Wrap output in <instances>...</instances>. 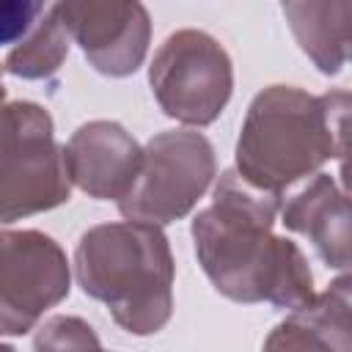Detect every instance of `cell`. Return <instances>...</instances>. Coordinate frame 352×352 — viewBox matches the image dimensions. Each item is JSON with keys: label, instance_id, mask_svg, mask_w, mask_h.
<instances>
[{"label": "cell", "instance_id": "cell-1", "mask_svg": "<svg viewBox=\"0 0 352 352\" xmlns=\"http://www.w3.org/2000/svg\"><path fill=\"white\" fill-rule=\"evenodd\" d=\"M280 198L248 184L228 168L212 190V204L192 217L198 264L223 297L297 311L316 294L308 258L297 242L272 234Z\"/></svg>", "mask_w": 352, "mask_h": 352}, {"label": "cell", "instance_id": "cell-2", "mask_svg": "<svg viewBox=\"0 0 352 352\" xmlns=\"http://www.w3.org/2000/svg\"><path fill=\"white\" fill-rule=\"evenodd\" d=\"M346 110V91L314 96L294 85H267L248 104L234 170L248 184L283 195L327 160L344 157Z\"/></svg>", "mask_w": 352, "mask_h": 352}, {"label": "cell", "instance_id": "cell-3", "mask_svg": "<svg viewBox=\"0 0 352 352\" xmlns=\"http://www.w3.org/2000/svg\"><path fill=\"white\" fill-rule=\"evenodd\" d=\"M173 253L168 236L146 223H102L74 248L77 286L107 305L113 322L132 336L160 333L173 314Z\"/></svg>", "mask_w": 352, "mask_h": 352}, {"label": "cell", "instance_id": "cell-4", "mask_svg": "<svg viewBox=\"0 0 352 352\" xmlns=\"http://www.w3.org/2000/svg\"><path fill=\"white\" fill-rule=\"evenodd\" d=\"M217 176L214 146L198 129H165L143 146L140 170L118 212L129 223L168 226L187 217Z\"/></svg>", "mask_w": 352, "mask_h": 352}, {"label": "cell", "instance_id": "cell-5", "mask_svg": "<svg viewBox=\"0 0 352 352\" xmlns=\"http://www.w3.org/2000/svg\"><path fill=\"white\" fill-rule=\"evenodd\" d=\"M148 85L168 118L209 126L234 94V63L214 36L184 28L157 47L148 63Z\"/></svg>", "mask_w": 352, "mask_h": 352}, {"label": "cell", "instance_id": "cell-6", "mask_svg": "<svg viewBox=\"0 0 352 352\" xmlns=\"http://www.w3.org/2000/svg\"><path fill=\"white\" fill-rule=\"evenodd\" d=\"M72 292L63 248L44 231H6L0 250V336H25Z\"/></svg>", "mask_w": 352, "mask_h": 352}, {"label": "cell", "instance_id": "cell-7", "mask_svg": "<svg viewBox=\"0 0 352 352\" xmlns=\"http://www.w3.org/2000/svg\"><path fill=\"white\" fill-rule=\"evenodd\" d=\"M69 38L104 77L135 74L148 52L151 19L143 3L85 0L55 3Z\"/></svg>", "mask_w": 352, "mask_h": 352}, {"label": "cell", "instance_id": "cell-8", "mask_svg": "<svg viewBox=\"0 0 352 352\" xmlns=\"http://www.w3.org/2000/svg\"><path fill=\"white\" fill-rule=\"evenodd\" d=\"M72 182L55 129L30 132L0 151V226L66 204Z\"/></svg>", "mask_w": 352, "mask_h": 352}, {"label": "cell", "instance_id": "cell-9", "mask_svg": "<svg viewBox=\"0 0 352 352\" xmlns=\"http://www.w3.org/2000/svg\"><path fill=\"white\" fill-rule=\"evenodd\" d=\"M143 162V146L118 121H88L63 146L66 176L88 198L121 201Z\"/></svg>", "mask_w": 352, "mask_h": 352}, {"label": "cell", "instance_id": "cell-10", "mask_svg": "<svg viewBox=\"0 0 352 352\" xmlns=\"http://www.w3.org/2000/svg\"><path fill=\"white\" fill-rule=\"evenodd\" d=\"M280 223L305 236L316 256L333 267L349 270V201L346 190L330 173H314L311 182L280 204Z\"/></svg>", "mask_w": 352, "mask_h": 352}, {"label": "cell", "instance_id": "cell-11", "mask_svg": "<svg viewBox=\"0 0 352 352\" xmlns=\"http://www.w3.org/2000/svg\"><path fill=\"white\" fill-rule=\"evenodd\" d=\"M349 275L341 272L324 292L297 311H289L264 338L261 352H352Z\"/></svg>", "mask_w": 352, "mask_h": 352}, {"label": "cell", "instance_id": "cell-12", "mask_svg": "<svg viewBox=\"0 0 352 352\" xmlns=\"http://www.w3.org/2000/svg\"><path fill=\"white\" fill-rule=\"evenodd\" d=\"M283 16L311 63L333 77L346 66L349 58V0H292L283 3Z\"/></svg>", "mask_w": 352, "mask_h": 352}, {"label": "cell", "instance_id": "cell-13", "mask_svg": "<svg viewBox=\"0 0 352 352\" xmlns=\"http://www.w3.org/2000/svg\"><path fill=\"white\" fill-rule=\"evenodd\" d=\"M69 44L72 38L60 22L58 6H47V11L38 16L30 33L8 50L3 60V72L22 80H47L63 66L69 55Z\"/></svg>", "mask_w": 352, "mask_h": 352}, {"label": "cell", "instance_id": "cell-14", "mask_svg": "<svg viewBox=\"0 0 352 352\" xmlns=\"http://www.w3.org/2000/svg\"><path fill=\"white\" fill-rule=\"evenodd\" d=\"M33 352H102V341L85 319L58 314L36 324Z\"/></svg>", "mask_w": 352, "mask_h": 352}, {"label": "cell", "instance_id": "cell-15", "mask_svg": "<svg viewBox=\"0 0 352 352\" xmlns=\"http://www.w3.org/2000/svg\"><path fill=\"white\" fill-rule=\"evenodd\" d=\"M33 129H55L52 116L36 102H6V88L0 80V151Z\"/></svg>", "mask_w": 352, "mask_h": 352}, {"label": "cell", "instance_id": "cell-16", "mask_svg": "<svg viewBox=\"0 0 352 352\" xmlns=\"http://www.w3.org/2000/svg\"><path fill=\"white\" fill-rule=\"evenodd\" d=\"M47 11L38 0H0V47L19 44Z\"/></svg>", "mask_w": 352, "mask_h": 352}, {"label": "cell", "instance_id": "cell-17", "mask_svg": "<svg viewBox=\"0 0 352 352\" xmlns=\"http://www.w3.org/2000/svg\"><path fill=\"white\" fill-rule=\"evenodd\" d=\"M0 352H16V349H14L11 344H3V341H0Z\"/></svg>", "mask_w": 352, "mask_h": 352}, {"label": "cell", "instance_id": "cell-18", "mask_svg": "<svg viewBox=\"0 0 352 352\" xmlns=\"http://www.w3.org/2000/svg\"><path fill=\"white\" fill-rule=\"evenodd\" d=\"M3 245H6V231H0V250H3Z\"/></svg>", "mask_w": 352, "mask_h": 352}, {"label": "cell", "instance_id": "cell-19", "mask_svg": "<svg viewBox=\"0 0 352 352\" xmlns=\"http://www.w3.org/2000/svg\"><path fill=\"white\" fill-rule=\"evenodd\" d=\"M102 352H104V349H102Z\"/></svg>", "mask_w": 352, "mask_h": 352}]
</instances>
